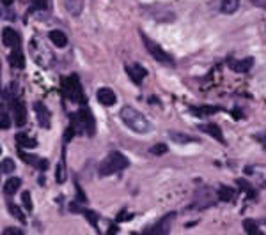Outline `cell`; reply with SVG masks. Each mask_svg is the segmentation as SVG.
Here are the masks:
<instances>
[{
	"mask_svg": "<svg viewBox=\"0 0 266 235\" xmlns=\"http://www.w3.org/2000/svg\"><path fill=\"white\" fill-rule=\"evenodd\" d=\"M55 179H57L59 184H62V182L66 181V166H64V159H62V161L57 165V173H55Z\"/></svg>",
	"mask_w": 266,
	"mask_h": 235,
	"instance_id": "28",
	"label": "cell"
},
{
	"mask_svg": "<svg viewBox=\"0 0 266 235\" xmlns=\"http://www.w3.org/2000/svg\"><path fill=\"white\" fill-rule=\"evenodd\" d=\"M31 51H32L34 61H36L41 67L48 69V67L54 66V55H52V51H48V48L44 46L43 43L32 39L31 41Z\"/></svg>",
	"mask_w": 266,
	"mask_h": 235,
	"instance_id": "5",
	"label": "cell"
},
{
	"mask_svg": "<svg viewBox=\"0 0 266 235\" xmlns=\"http://www.w3.org/2000/svg\"><path fill=\"white\" fill-rule=\"evenodd\" d=\"M20 158L23 159L27 165H31L34 168H39V170H46V168H48L46 159L37 158V156H31V154H27V152H23V151H20Z\"/></svg>",
	"mask_w": 266,
	"mask_h": 235,
	"instance_id": "12",
	"label": "cell"
},
{
	"mask_svg": "<svg viewBox=\"0 0 266 235\" xmlns=\"http://www.w3.org/2000/svg\"><path fill=\"white\" fill-rule=\"evenodd\" d=\"M119 119H121L126 128H130L132 131L138 134H146L151 131V124H149L148 119L132 106H123L121 111H119Z\"/></svg>",
	"mask_w": 266,
	"mask_h": 235,
	"instance_id": "1",
	"label": "cell"
},
{
	"mask_svg": "<svg viewBox=\"0 0 266 235\" xmlns=\"http://www.w3.org/2000/svg\"><path fill=\"white\" fill-rule=\"evenodd\" d=\"M32 11H46L48 9V0H32Z\"/></svg>",
	"mask_w": 266,
	"mask_h": 235,
	"instance_id": "30",
	"label": "cell"
},
{
	"mask_svg": "<svg viewBox=\"0 0 266 235\" xmlns=\"http://www.w3.org/2000/svg\"><path fill=\"white\" fill-rule=\"evenodd\" d=\"M167 151H168L167 145H163V143H156L151 147V154H155V156H162V154H165Z\"/></svg>",
	"mask_w": 266,
	"mask_h": 235,
	"instance_id": "31",
	"label": "cell"
},
{
	"mask_svg": "<svg viewBox=\"0 0 266 235\" xmlns=\"http://www.w3.org/2000/svg\"><path fill=\"white\" fill-rule=\"evenodd\" d=\"M2 129H9L11 128V119H9V115L6 113V110H2Z\"/></svg>",
	"mask_w": 266,
	"mask_h": 235,
	"instance_id": "32",
	"label": "cell"
},
{
	"mask_svg": "<svg viewBox=\"0 0 266 235\" xmlns=\"http://www.w3.org/2000/svg\"><path fill=\"white\" fill-rule=\"evenodd\" d=\"M64 6L71 16H80L84 9V0H64Z\"/></svg>",
	"mask_w": 266,
	"mask_h": 235,
	"instance_id": "17",
	"label": "cell"
},
{
	"mask_svg": "<svg viewBox=\"0 0 266 235\" xmlns=\"http://www.w3.org/2000/svg\"><path fill=\"white\" fill-rule=\"evenodd\" d=\"M85 214V218L89 219V223H91V225H96V219H98V216L94 214V212H91V211H82Z\"/></svg>",
	"mask_w": 266,
	"mask_h": 235,
	"instance_id": "33",
	"label": "cell"
},
{
	"mask_svg": "<svg viewBox=\"0 0 266 235\" xmlns=\"http://www.w3.org/2000/svg\"><path fill=\"white\" fill-rule=\"evenodd\" d=\"M7 211L11 212V216H13V218H16V219H20L21 223H25V214H23V211H21V207H18L16 203L9 201V203H7Z\"/></svg>",
	"mask_w": 266,
	"mask_h": 235,
	"instance_id": "24",
	"label": "cell"
},
{
	"mask_svg": "<svg viewBox=\"0 0 266 235\" xmlns=\"http://www.w3.org/2000/svg\"><path fill=\"white\" fill-rule=\"evenodd\" d=\"M16 143L21 145V147H25V149H36L37 147V141L34 140V138L29 136V134H25V133H18L16 134Z\"/></svg>",
	"mask_w": 266,
	"mask_h": 235,
	"instance_id": "21",
	"label": "cell"
},
{
	"mask_svg": "<svg viewBox=\"0 0 266 235\" xmlns=\"http://www.w3.org/2000/svg\"><path fill=\"white\" fill-rule=\"evenodd\" d=\"M176 218L174 212H168L167 216H163L158 223H156L153 228H149V233H158V235H167L171 232V225H172V219Z\"/></svg>",
	"mask_w": 266,
	"mask_h": 235,
	"instance_id": "8",
	"label": "cell"
},
{
	"mask_svg": "<svg viewBox=\"0 0 266 235\" xmlns=\"http://www.w3.org/2000/svg\"><path fill=\"white\" fill-rule=\"evenodd\" d=\"M252 66H254V58L247 57V58H241V61L231 62L229 67L234 71V73H249V71L252 69Z\"/></svg>",
	"mask_w": 266,
	"mask_h": 235,
	"instance_id": "14",
	"label": "cell"
},
{
	"mask_svg": "<svg viewBox=\"0 0 266 235\" xmlns=\"http://www.w3.org/2000/svg\"><path fill=\"white\" fill-rule=\"evenodd\" d=\"M128 166H130V161L125 154H121V152H112V154H108L107 158L101 161L100 175L101 177H108V175L117 173V171L125 170V168Z\"/></svg>",
	"mask_w": 266,
	"mask_h": 235,
	"instance_id": "3",
	"label": "cell"
},
{
	"mask_svg": "<svg viewBox=\"0 0 266 235\" xmlns=\"http://www.w3.org/2000/svg\"><path fill=\"white\" fill-rule=\"evenodd\" d=\"M4 235H23V230L21 228H6L4 230Z\"/></svg>",
	"mask_w": 266,
	"mask_h": 235,
	"instance_id": "34",
	"label": "cell"
},
{
	"mask_svg": "<svg viewBox=\"0 0 266 235\" xmlns=\"http://www.w3.org/2000/svg\"><path fill=\"white\" fill-rule=\"evenodd\" d=\"M256 7H261V9L266 11V0H250Z\"/></svg>",
	"mask_w": 266,
	"mask_h": 235,
	"instance_id": "35",
	"label": "cell"
},
{
	"mask_svg": "<svg viewBox=\"0 0 266 235\" xmlns=\"http://www.w3.org/2000/svg\"><path fill=\"white\" fill-rule=\"evenodd\" d=\"M168 136H171V140L176 141V143H190V141H197V138H192V136H188V134L176 133V131H171L168 133Z\"/></svg>",
	"mask_w": 266,
	"mask_h": 235,
	"instance_id": "22",
	"label": "cell"
},
{
	"mask_svg": "<svg viewBox=\"0 0 266 235\" xmlns=\"http://www.w3.org/2000/svg\"><path fill=\"white\" fill-rule=\"evenodd\" d=\"M11 104H13V111H14V124H16L18 128H21V126H25V122H27V113H25L23 103H21L20 99H14L11 101Z\"/></svg>",
	"mask_w": 266,
	"mask_h": 235,
	"instance_id": "10",
	"label": "cell"
},
{
	"mask_svg": "<svg viewBox=\"0 0 266 235\" xmlns=\"http://www.w3.org/2000/svg\"><path fill=\"white\" fill-rule=\"evenodd\" d=\"M219 198L222 201H231L234 198V189L229 186H220L219 188Z\"/></svg>",
	"mask_w": 266,
	"mask_h": 235,
	"instance_id": "23",
	"label": "cell"
},
{
	"mask_svg": "<svg viewBox=\"0 0 266 235\" xmlns=\"http://www.w3.org/2000/svg\"><path fill=\"white\" fill-rule=\"evenodd\" d=\"M243 228H245V232H249L252 235H257L261 232L259 226H257L256 221H252V219H245V221H243Z\"/></svg>",
	"mask_w": 266,
	"mask_h": 235,
	"instance_id": "26",
	"label": "cell"
},
{
	"mask_svg": "<svg viewBox=\"0 0 266 235\" xmlns=\"http://www.w3.org/2000/svg\"><path fill=\"white\" fill-rule=\"evenodd\" d=\"M62 92L73 103H82L84 101V89H82L80 78L77 74H69V76L62 80Z\"/></svg>",
	"mask_w": 266,
	"mask_h": 235,
	"instance_id": "4",
	"label": "cell"
},
{
	"mask_svg": "<svg viewBox=\"0 0 266 235\" xmlns=\"http://www.w3.org/2000/svg\"><path fill=\"white\" fill-rule=\"evenodd\" d=\"M239 7V0H220V11L224 14H234Z\"/></svg>",
	"mask_w": 266,
	"mask_h": 235,
	"instance_id": "20",
	"label": "cell"
},
{
	"mask_svg": "<svg viewBox=\"0 0 266 235\" xmlns=\"http://www.w3.org/2000/svg\"><path fill=\"white\" fill-rule=\"evenodd\" d=\"M96 98H98V101L103 106H112V104H115V101H117V98H115L114 91L108 87H103L98 91V94H96Z\"/></svg>",
	"mask_w": 266,
	"mask_h": 235,
	"instance_id": "13",
	"label": "cell"
},
{
	"mask_svg": "<svg viewBox=\"0 0 266 235\" xmlns=\"http://www.w3.org/2000/svg\"><path fill=\"white\" fill-rule=\"evenodd\" d=\"M14 0H2V4H4V7H7V6H11Z\"/></svg>",
	"mask_w": 266,
	"mask_h": 235,
	"instance_id": "36",
	"label": "cell"
},
{
	"mask_svg": "<svg viewBox=\"0 0 266 235\" xmlns=\"http://www.w3.org/2000/svg\"><path fill=\"white\" fill-rule=\"evenodd\" d=\"M220 108L219 106H196V108H190V111L196 115H211V113H216Z\"/></svg>",
	"mask_w": 266,
	"mask_h": 235,
	"instance_id": "25",
	"label": "cell"
},
{
	"mask_svg": "<svg viewBox=\"0 0 266 235\" xmlns=\"http://www.w3.org/2000/svg\"><path fill=\"white\" fill-rule=\"evenodd\" d=\"M48 37H50V41H52V43H54L57 48H64L66 44H67V36H66V34L62 32V31H52L50 36H48Z\"/></svg>",
	"mask_w": 266,
	"mask_h": 235,
	"instance_id": "19",
	"label": "cell"
},
{
	"mask_svg": "<svg viewBox=\"0 0 266 235\" xmlns=\"http://www.w3.org/2000/svg\"><path fill=\"white\" fill-rule=\"evenodd\" d=\"M199 129H201V131H204V133H208L209 136H213L215 140H219V141H222V143H224L222 129H220L216 124H202V126H199Z\"/></svg>",
	"mask_w": 266,
	"mask_h": 235,
	"instance_id": "18",
	"label": "cell"
},
{
	"mask_svg": "<svg viewBox=\"0 0 266 235\" xmlns=\"http://www.w3.org/2000/svg\"><path fill=\"white\" fill-rule=\"evenodd\" d=\"M21 203H23V207H25V211L27 212L32 211V198H31V193L29 191L21 193Z\"/></svg>",
	"mask_w": 266,
	"mask_h": 235,
	"instance_id": "29",
	"label": "cell"
},
{
	"mask_svg": "<svg viewBox=\"0 0 266 235\" xmlns=\"http://www.w3.org/2000/svg\"><path fill=\"white\" fill-rule=\"evenodd\" d=\"M34 113H36V119L37 122H39V126L43 129H50V111H48V108L44 106V103H41V101H37V103H34Z\"/></svg>",
	"mask_w": 266,
	"mask_h": 235,
	"instance_id": "7",
	"label": "cell"
},
{
	"mask_svg": "<svg viewBox=\"0 0 266 235\" xmlns=\"http://www.w3.org/2000/svg\"><path fill=\"white\" fill-rule=\"evenodd\" d=\"M2 37H4V44H6L7 48H11V50H16V48H20V36H18V32L14 31V28H4L2 32Z\"/></svg>",
	"mask_w": 266,
	"mask_h": 235,
	"instance_id": "11",
	"label": "cell"
},
{
	"mask_svg": "<svg viewBox=\"0 0 266 235\" xmlns=\"http://www.w3.org/2000/svg\"><path fill=\"white\" fill-rule=\"evenodd\" d=\"M126 73H128L130 80H132L133 83H137V85H140L142 80L148 76V71H146V67H142L140 64H130V66H126Z\"/></svg>",
	"mask_w": 266,
	"mask_h": 235,
	"instance_id": "9",
	"label": "cell"
},
{
	"mask_svg": "<svg viewBox=\"0 0 266 235\" xmlns=\"http://www.w3.org/2000/svg\"><path fill=\"white\" fill-rule=\"evenodd\" d=\"M7 61H9V64L13 67H16V69H23L25 67V58H23V53H21L20 48H16V50L11 51V55L7 57Z\"/></svg>",
	"mask_w": 266,
	"mask_h": 235,
	"instance_id": "16",
	"label": "cell"
},
{
	"mask_svg": "<svg viewBox=\"0 0 266 235\" xmlns=\"http://www.w3.org/2000/svg\"><path fill=\"white\" fill-rule=\"evenodd\" d=\"M142 41H144V44H146V48H148V51L151 53V57L155 58L156 62H160V64H163V66H172L174 64V58L171 57V55L167 53L165 50H163L160 44H156L155 41H151L149 37H146L144 34H142Z\"/></svg>",
	"mask_w": 266,
	"mask_h": 235,
	"instance_id": "6",
	"label": "cell"
},
{
	"mask_svg": "<svg viewBox=\"0 0 266 235\" xmlns=\"http://www.w3.org/2000/svg\"><path fill=\"white\" fill-rule=\"evenodd\" d=\"M14 168H16V165H14V161H13V159H9V158L2 159V173H4V175H7V173H13V171H14Z\"/></svg>",
	"mask_w": 266,
	"mask_h": 235,
	"instance_id": "27",
	"label": "cell"
},
{
	"mask_svg": "<svg viewBox=\"0 0 266 235\" xmlns=\"http://www.w3.org/2000/svg\"><path fill=\"white\" fill-rule=\"evenodd\" d=\"M71 128L77 131V134H87V136L94 134V117L89 108H82L75 115H71Z\"/></svg>",
	"mask_w": 266,
	"mask_h": 235,
	"instance_id": "2",
	"label": "cell"
},
{
	"mask_svg": "<svg viewBox=\"0 0 266 235\" xmlns=\"http://www.w3.org/2000/svg\"><path fill=\"white\" fill-rule=\"evenodd\" d=\"M20 188H21V179L11 177V179H7V182L4 184V193H6L7 196H13V195H16Z\"/></svg>",
	"mask_w": 266,
	"mask_h": 235,
	"instance_id": "15",
	"label": "cell"
}]
</instances>
